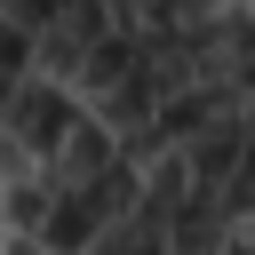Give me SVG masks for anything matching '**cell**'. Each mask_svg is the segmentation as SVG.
Returning <instances> with one entry per match:
<instances>
[{"instance_id": "6da1fadb", "label": "cell", "mask_w": 255, "mask_h": 255, "mask_svg": "<svg viewBox=\"0 0 255 255\" xmlns=\"http://www.w3.org/2000/svg\"><path fill=\"white\" fill-rule=\"evenodd\" d=\"M80 112H88V104H80V96H72L64 80L32 72V80H24V88H16L8 104H0V128H8V135H16V143H24L32 159H40V167H48V159H56V143L72 135V120H80Z\"/></svg>"}, {"instance_id": "7a4b0ae2", "label": "cell", "mask_w": 255, "mask_h": 255, "mask_svg": "<svg viewBox=\"0 0 255 255\" xmlns=\"http://www.w3.org/2000/svg\"><path fill=\"white\" fill-rule=\"evenodd\" d=\"M104 40H112V8H96V0H64V8H56V24H48L32 48H40V72L72 88V80H80V64H88Z\"/></svg>"}, {"instance_id": "3957f363", "label": "cell", "mask_w": 255, "mask_h": 255, "mask_svg": "<svg viewBox=\"0 0 255 255\" xmlns=\"http://www.w3.org/2000/svg\"><path fill=\"white\" fill-rule=\"evenodd\" d=\"M120 167H128L120 135H112L96 112H80V120H72V135L56 143V159H48V183H56V191H96V183H112Z\"/></svg>"}, {"instance_id": "277c9868", "label": "cell", "mask_w": 255, "mask_h": 255, "mask_svg": "<svg viewBox=\"0 0 255 255\" xmlns=\"http://www.w3.org/2000/svg\"><path fill=\"white\" fill-rule=\"evenodd\" d=\"M247 159H255V128H247L239 112H231V120H215L207 135H191V143H183L191 191H223V183H231V175H239Z\"/></svg>"}, {"instance_id": "5b68a950", "label": "cell", "mask_w": 255, "mask_h": 255, "mask_svg": "<svg viewBox=\"0 0 255 255\" xmlns=\"http://www.w3.org/2000/svg\"><path fill=\"white\" fill-rule=\"evenodd\" d=\"M88 255H167V215H151V207H128Z\"/></svg>"}, {"instance_id": "8992f818", "label": "cell", "mask_w": 255, "mask_h": 255, "mask_svg": "<svg viewBox=\"0 0 255 255\" xmlns=\"http://www.w3.org/2000/svg\"><path fill=\"white\" fill-rule=\"evenodd\" d=\"M32 175H48V167H40V159H32V151H24V143H16L8 128H0V207H8V199H16V191H24Z\"/></svg>"}]
</instances>
